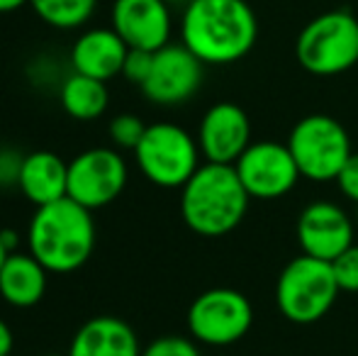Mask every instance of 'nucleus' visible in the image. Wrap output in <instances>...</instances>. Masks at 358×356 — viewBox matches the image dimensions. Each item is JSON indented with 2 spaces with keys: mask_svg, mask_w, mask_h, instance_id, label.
<instances>
[{
  "mask_svg": "<svg viewBox=\"0 0 358 356\" xmlns=\"http://www.w3.org/2000/svg\"><path fill=\"white\" fill-rule=\"evenodd\" d=\"M24 154L15 149H0V188H15L22 171Z\"/></svg>",
  "mask_w": 358,
  "mask_h": 356,
  "instance_id": "nucleus-25",
  "label": "nucleus"
},
{
  "mask_svg": "<svg viewBox=\"0 0 358 356\" xmlns=\"http://www.w3.org/2000/svg\"><path fill=\"white\" fill-rule=\"evenodd\" d=\"M113 29L129 49L159 52L171 44L173 29L169 0H115Z\"/></svg>",
  "mask_w": 358,
  "mask_h": 356,
  "instance_id": "nucleus-14",
  "label": "nucleus"
},
{
  "mask_svg": "<svg viewBox=\"0 0 358 356\" xmlns=\"http://www.w3.org/2000/svg\"><path fill=\"white\" fill-rule=\"evenodd\" d=\"M127 178L129 169L120 149H85L69 162V198L88 210H100L120 198Z\"/></svg>",
  "mask_w": 358,
  "mask_h": 356,
  "instance_id": "nucleus-9",
  "label": "nucleus"
},
{
  "mask_svg": "<svg viewBox=\"0 0 358 356\" xmlns=\"http://www.w3.org/2000/svg\"><path fill=\"white\" fill-rule=\"evenodd\" d=\"M13 344H15L13 329H10V325L0 318V356L13 354Z\"/></svg>",
  "mask_w": 358,
  "mask_h": 356,
  "instance_id": "nucleus-27",
  "label": "nucleus"
},
{
  "mask_svg": "<svg viewBox=\"0 0 358 356\" xmlns=\"http://www.w3.org/2000/svg\"><path fill=\"white\" fill-rule=\"evenodd\" d=\"M132 154L144 178L159 188H183L203 166L198 139L173 122L149 124Z\"/></svg>",
  "mask_w": 358,
  "mask_h": 356,
  "instance_id": "nucleus-6",
  "label": "nucleus"
},
{
  "mask_svg": "<svg viewBox=\"0 0 358 356\" xmlns=\"http://www.w3.org/2000/svg\"><path fill=\"white\" fill-rule=\"evenodd\" d=\"M8 356H15V354H8Z\"/></svg>",
  "mask_w": 358,
  "mask_h": 356,
  "instance_id": "nucleus-34",
  "label": "nucleus"
},
{
  "mask_svg": "<svg viewBox=\"0 0 358 356\" xmlns=\"http://www.w3.org/2000/svg\"><path fill=\"white\" fill-rule=\"evenodd\" d=\"M146 127H149V124H146L142 118L132 115V113L115 115L113 122H110V127H108L110 142H113V147H115V149L134 152V149H137V144L142 142Z\"/></svg>",
  "mask_w": 358,
  "mask_h": 356,
  "instance_id": "nucleus-21",
  "label": "nucleus"
},
{
  "mask_svg": "<svg viewBox=\"0 0 358 356\" xmlns=\"http://www.w3.org/2000/svg\"><path fill=\"white\" fill-rule=\"evenodd\" d=\"M334 269L336 283L346 293H358V244H351L346 252H341L339 257L331 262Z\"/></svg>",
  "mask_w": 358,
  "mask_h": 356,
  "instance_id": "nucleus-23",
  "label": "nucleus"
},
{
  "mask_svg": "<svg viewBox=\"0 0 358 356\" xmlns=\"http://www.w3.org/2000/svg\"><path fill=\"white\" fill-rule=\"evenodd\" d=\"M127 52L129 47L113 27H93L73 42L71 66L76 73L108 83L110 78L122 76Z\"/></svg>",
  "mask_w": 358,
  "mask_h": 356,
  "instance_id": "nucleus-15",
  "label": "nucleus"
},
{
  "mask_svg": "<svg viewBox=\"0 0 358 356\" xmlns=\"http://www.w3.org/2000/svg\"><path fill=\"white\" fill-rule=\"evenodd\" d=\"M249 200L231 164L205 162L180 188V218L200 237H224L244 222Z\"/></svg>",
  "mask_w": 358,
  "mask_h": 356,
  "instance_id": "nucleus-3",
  "label": "nucleus"
},
{
  "mask_svg": "<svg viewBox=\"0 0 358 356\" xmlns=\"http://www.w3.org/2000/svg\"><path fill=\"white\" fill-rule=\"evenodd\" d=\"M259 20L246 0H190L180 17V42L205 64H236L254 49Z\"/></svg>",
  "mask_w": 358,
  "mask_h": 356,
  "instance_id": "nucleus-1",
  "label": "nucleus"
},
{
  "mask_svg": "<svg viewBox=\"0 0 358 356\" xmlns=\"http://www.w3.org/2000/svg\"><path fill=\"white\" fill-rule=\"evenodd\" d=\"M142 356H203L198 349V342L180 334H166L154 339L142 349Z\"/></svg>",
  "mask_w": 358,
  "mask_h": 356,
  "instance_id": "nucleus-22",
  "label": "nucleus"
},
{
  "mask_svg": "<svg viewBox=\"0 0 358 356\" xmlns=\"http://www.w3.org/2000/svg\"><path fill=\"white\" fill-rule=\"evenodd\" d=\"M34 15L54 29H78L93 17L98 0H29Z\"/></svg>",
  "mask_w": 358,
  "mask_h": 356,
  "instance_id": "nucleus-20",
  "label": "nucleus"
},
{
  "mask_svg": "<svg viewBox=\"0 0 358 356\" xmlns=\"http://www.w3.org/2000/svg\"><path fill=\"white\" fill-rule=\"evenodd\" d=\"M169 3H183V5H188L190 0H169Z\"/></svg>",
  "mask_w": 358,
  "mask_h": 356,
  "instance_id": "nucleus-31",
  "label": "nucleus"
},
{
  "mask_svg": "<svg viewBox=\"0 0 358 356\" xmlns=\"http://www.w3.org/2000/svg\"><path fill=\"white\" fill-rule=\"evenodd\" d=\"M44 356H69V354H44Z\"/></svg>",
  "mask_w": 358,
  "mask_h": 356,
  "instance_id": "nucleus-32",
  "label": "nucleus"
},
{
  "mask_svg": "<svg viewBox=\"0 0 358 356\" xmlns=\"http://www.w3.org/2000/svg\"><path fill=\"white\" fill-rule=\"evenodd\" d=\"M205 64L180 44H166L154 52L149 78L142 83V93L146 100L161 108H176L193 98L203 86Z\"/></svg>",
  "mask_w": 358,
  "mask_h": 356,
  "instance_id": "nucleus-10",
  "label": "nucleus"
},
{
  "mask_svg": "<svg viewBox=\"0 0 358 356\" xmlns=\"http://www.w3.org/2000/svg\"><path fill=\"white\" fill-rule=\"evenodd\" d=\"M354 220H356V225H358V208H356V218Z\"/></svg>",
  "mask_w": 358,
  "mask_h": 356,
  "instance_id": "nucleus-33",
  "label": "nucleus"
},
{
  "mask_svg": "<svg viewBox=\"0 0 358 356\" xmlns=\"http://www.w3.org/2000/svg\"><path fill=\"white\" fill-rule=\"evenodd\" d=\"M297 64L312 76H339L358 64V20L349 10H329L302 27Z\"/></svg>",
  "mask_w": 358,
  "mask_h": 356,
  "instance_id": "nucleus-4",
  "label": "nucleus"
},
{
  "mask_svg": "<svg viewBox=\"0 0 358 356\" xmlns=\"http://www.w3.org/2000/svg\"><path fill=\"white\" fill-rule=\"evenodd\" d=\"M8 249H5V244H3V239H0V269H3V264H5V259H8Z\"/></svg>",
  "mask_w": 358,
  "mask_h": 356,
  "instance_id": "nucleus-30",
  "label": "nucleus"
},
{
  "mask_svg": "<svg viewBox=\"0 0 358 356\" xmlns=\"http://www.w3.org/2000/svg\"><path fill=\"white\" fill-rule=\"evenodd\" d=\"M354 220L341 205L331 200H312L297 218L295 234L302 254L322 262H334L354 244Z\"/></svg>",
  "mask_w": 358,
  "mask_h": 356,
  "instance_id": "nucleus-12",
  "label": "nucleus"
},
{
  "mask_svg": "<svg viewBox=\"0 0 358 356\" xmlns=\"http://www.w3.org/2000/svg\"><path fill=\"white\" fill-rule=\"evenodd\" d=\"M59 100L69 118L73 120H98L110 105V90L108 83L98 78L83 76V73H71L64 78L59 88Z\"/></svg>",
  "mask_w": 358,
  "mask_h": 356,
  "instance_id": "nucleus-19",
  "label": "nucleus"
},
{
  "mask_svg": "<svg viewBox=\"0 0 358 356\" xmlns=\"http://www.w3.org/2000/svg\"><path fill=\"white\" fill-rule=\"evenodd\" d=\"M339 290L331 262L300 254L280 271L275 283V305L292 325H315L331 310Z\"/></svg>",
  "mask_w": 358,
  "mask_h": 356,
  "instance_id": "nucleus-5",
  "label": "nucleus"
},
{
  "mask_svg": "<svg viewBox=\"0 0 358 356\" xmlns=\"http://www.w3.org/2000/svg\"><path fill=\"white\" fill-rule=\"evenodd\" d=\"M336 185L344 193V198H349L351 203H358V152L351 154L349 162L344 164V169L336 176Z\"/></svg>",
  "mask_w": 358,
  "mask_h": 356,
  "instance_id": "nucleus-26",
  "label": "nucleus"
},
{
  "mask_svg": "<svg viewBox=\"0 0 358 356\" xmlns=\"http://www.w3.org/2000/svg\"><path fill=\"white\" fill-rule=\"evenodd\" d=\"M287 149L295 159L300 176L315 183L336 180L344 164L349 162L351 137L346 127L331 115H307L287 137Z\"/></svg>",
  "mask_w": 358,
  "mask_h": 356,
  "instance_id": "nucleus-7",
  "label": "nucleus"
},
{
  "mask_svg": "<svg viewBox=\"0 0 358 356\" xmlns=\"http://www.w3.org/2000/svg\"><path fill=\"white\" fill-rule=\"evenodd\" d=\"M0 239H3L5 249H8L10 254L17 252V244H20V234L15 232V229H0Z\"/></svg>",
  "mask_w": 358,
  "mask_h": 356,
  "instance_id": "nucleus-28",
  "label": "nucleus"
},
{
  "mask_svg": "<svg viewBox=\"0 0 358 356\" xmlns=\"http://www.w3.org/2000/svg\"><path fill=\"white\" fill-rule=\"evenodd\" d=\"M49 271L29 252L8 254L0 269V298L13 308H34L47 293Z\"/></svg>",
  "mask_w": 358,
  "mask_h": 356,
  "instance_id": "nucleus-18",
  "label": "nucleus"
},
{
  "mask_svg": "<svg viewBox=\"0 0 358 356\" xmlns=\"http://www.w3.org/2000/svg\"><path fill=\"white\" fill-rule=\"evenodd\" d=\"M151 64H154V52H146V49H129L127 57H124L122 76L127 78L134 86H142L151 73Z\"/></svg>",
  "mask_w": 358,
  "mask_h": 356,
  "instance_id": "nucleus-24",
  "label": "nucleus"
},
{
  "mask_svg": "<svg viewBox=\"0 0 358 356\" xmlns=\"http://www.w3.org/2000/svg\"><path fill=\"white\" fill-rule=\"evenodd\" d=\"M200 154L210 164H231L251 144V122L244 108L236 103H215L205 110L198 124Z\"/></svg>",
  "mask_w": 358,
  "mask_h": 356,
  "instance_id": "nucleus-13",
  "label": "nucleus"
},
{
  "mask_svg": "<svg viewBox=\"0 0 358 356\" xmlns=\"http://www.w3.org/2000/svg\"><path fill=\"white\" fill-rule=\"evenodd\" d=\"M69 356H142V344L132 325L113 315H100L78 327Z\"/></svg>",
  "mask_w": 358,
  "mask_h": 356,
  "instance_id": "nucleus-16",
  "label": "nucleus"
},
{
  "mask_svg": "<svg viewBox=\"0 0 358 356\" xmlns=\"http://www.w3.org/2000/svg\"><path fill=\"white\" fill-rule=\"evenodd\" d=\"M24 242H27V252L49 273H73L93 257V210L83 208L69 195L42 208H34Z\"/></svg>",
  "mask_w": 358,
  "mask_h": 356,
  "instance_id": "nucleus-2",
  "label": "nucleus"
},
{
  "mask_svg": "<svg viewBox=\"0 0 358 356\" xmlns=\"http://www.w3.org/2000/svg\"><path fill=\"white\" fill-rule=\"evenodd\" d=\"M27 3L29 0H0V13H15Z\"/></svg>",
  "mask_w": 358,
  "mask_h": 356,
  "instance_id": "nucleus-29",
  "label": "nucleus"
},
{
  "mask_svg": "<svg viewBox=\"0 0 358 356\" xmlns=\"http://www.w3.org/2000/svg\"><path fill=\"white\" fill-rule=\"evenodd\" d=\"M246 193L259 200H275L290 193L300 180V169L292 159L287 144L251 142L234 164Z\"/></svg>",
  "mask_w": 358,
  "mask_h": 356,
  "instance_id": "nucleus-11",
  "label": "nucleus"
},
{
  "mask_svg": "<svg viewBox=\"0 0 358 356\" xmlns=\"http://www.w3.org/2000/svg\"><path fill=\"white\" fill-rule=\"evenodd\" d=\"M17 188L34 208H42L69 195V162L59 154L39 149L24 154Z\"/></svg>",
  "mask_w": 358,
  "mask_h": 356,
  "instance_id": "nucleus-17",
  "label": "nucleus"
},
{
  "mask_svg": "<svg viewBox=\"0 0 358 356\" xmlns=\"http://www.w3.org/2000/svg\"><path fill=\"white\" fill-rule=\"evenodd\" d=\"M254 322V308L234 288H210L188 308V332L198 344L229 347L246 337Z\"/></svg>",
  "mask_w": 358,
  "mask_h": 356,
  "instance_id": "nucleus-8",
  "label": "nucleus"
}]
</instances>
